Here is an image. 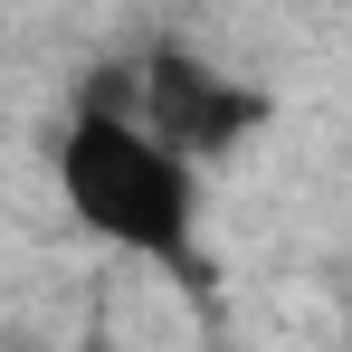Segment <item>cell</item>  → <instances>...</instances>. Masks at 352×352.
<instances>
[{"instance_id":"cell-3","label":"cell","mask_w":352,"mask_h":352,"mask_svg":"<svg viewBox=\"0 0 352 352\" xmlns=\"http://www.w3.org/2000/svg\"><path fill=\"white\" fill-rule=\"evenodd\" d=\"M86 352H115V343H86Z\"/></svg>"},{"instance_id":"cell-1","label":"cell","mask_w":352,"mask_h":352,"mask_svg":"<svg viewBox=\"0 0 352 352\" xmlns=\"http://www.w3.org/2000/svg\"><path fill=\"white\" fill-rule=\"evenodd\" d=\"M58 190L86 229L143 257V267H172L181 286L200 295V162L172 153L133 105H76L58 133Z\"/></svg>"},{"instance_id":"cell-2","label":"cell","mask_w":352,"mask_h":352,"mask_svg":"<svg viewBox=\"0 0 352 352\" xmlns=\"http://www.w3.org/2000/svg\"><path fill=\"white\" fill-rule=\"evenodd\" d=\"M133 115L153 124L172 153L210 162V153H238V143L267 124V96L229 86L219 67L190 58V48H153V58H143V96H133Z\"/></svg>"}]
</instances>
